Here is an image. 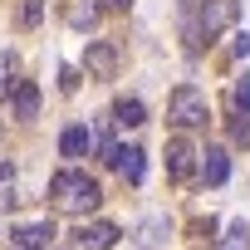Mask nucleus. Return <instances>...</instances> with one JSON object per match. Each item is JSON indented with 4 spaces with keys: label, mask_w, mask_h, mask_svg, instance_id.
<instances>
[{
    "label": "nucleus",
    "mask_w": 250,
    "mask_h": 250,
    "mask_svg": "<svg viewBox=\"0 0 250 250\" xmlns=\"http://www.w3.org/2000/svg\"><path fill=\"white\" fill-rule=\"evenodd\" d=\"M98 201H103V191H98V182H93L88 172H79V167L54 172V182H49V206H54V211H64V216H88V211H98Z\"/></svg>",
    "instance_id": "1"
},
{
    "label": "nucleus",
    "mask_w": 250,
    "mask_h": 250,
    "mask_svg": "<svg viewBox=\"0 0 250 250\" xmlns=\"http://www.w3.org/2000/svg\"><path fill=\"white\" fill-rule=\"evenodd\" d=\"M191 15H196V35L211 40V35L235 30V20H240V0H196Z\"/></svg>",
    "instance_id": "2"
},
{
    "label": "nucleus",
    "mask_w": 250,
    "mask_h": 250,
    "mask_svg": "<svg viewBox=\"0 0 250 250\" xmlns=\"http://www.w3.org/2000/svg\"><path fill=\"white\" fill-rule=\"evenodd\" d=\"M167 113H172V123H177V128H206V118H211V108H206V93H201V88H191V83L172 88V103H167Z\"/></svg>",
    "instance_id": "3"
},
{
    "label": "nucleus",
    "mask_w": 250,
    "mask_h": 250,
    "mask_svg": "<svg viewBox=\"0 0 250 250\" xmlns=\"http://www.w3.org/2000/svg\"><path fill=\"white\" fill-rule=\"evenodd\" d=\"M83 69H88L93 79H118V49H113L108 40H93V44L83 49Z\"/></svg>",
    "instance_id": "4"
},
{
    "label": "nucleus",
    "mask_w": 250,
    "mask_h": 250,
    "mask_svg": "<svg viewBox=\"0 0 250 250\" xmlns=\"http://www.w3.org/2000/svg\"><path fill=\"white\" fill-rule=\"evenodd\" d=\"M113 167H118V177L128 182V187H138L143 172H147V152H143V147H118V152H113Z\"/></svg>",
    "instance_id": "5"
},
{
    "label": "nucleus",
    "mask_w": 250,
    "mask_h": 250,
    "mask_svg": "<svg viewBox=\"0 0 250 250\" xmlns=\"http://www.w3.org/2000/svg\"><path fill=\"white\" fill-rule=\"evenodd\" d=\"M118 235H123V230H118L113 221H88V226L79 230V245H83V250H113Z\"/></svg>",
    "instance_id": "6"
},
{
    "label": "nucleus",
    "mask_w": 250,
    "mask_h": 250,
    "mask_svg": "<svg viewBox=\"0 0 250 250\" xmlns=\"http://www.w3.org/2000/svg\"><path fill=\"white\" fill-rule=\"evenodd\" d=\"M191 157H196L191 143H187V138H172V143H167V177H172V182H187V177H191Z\"/></svg>",
    "instance_id": "7"
},
{
    "label": "nucleus",
    "mask_w": 250,
    "mask_h": 250,
    "mask_svg": "<svg viewBox=\"0 0 250 250\" xmlns=\"http://www.w3.org/2000/svg\"><path fill=\"white\" fill-rule=\"evenodd\" d=\"M230 177V157H226V147H206L201 152V182L206 187H221Z\"/></svg>",
    "instance_id": "8"
},
{
    "label": "nucleus",
    "mask_w": 250,
    "mask_h": 250,
    "mask_svg": "<svg viewBox=\"0 0 250 250\" xmlns=\"http://www.w3.org/2000/svg\"><path fill=\"white\" fill-rule=\"evenodd\" d=\"M54 235H59V230H54V221L25 226V230H15V250H44V245H49Z\"/></svg>",
    "instance_id": "9"
},
{
    "label": "nucleus",
    "mask_w": 250,
    "mask_h": 250,
    "mask_svg": "<svg viewBox=\"0 0 250 250\" xmlns=\"http://www.w3.org/2000/svg\"><path fill=\"white\" fill-rule=\"evenodd\" d=\"M88 147H93V133L83 128V123H74V128L59 133V152H64V157H83Z\"/></svg>",
    "instance_id": "10"
},
{
    "label": "nucleus",
    "mask_w": 250,
    "mask_h": 250,
    "mask_svg": "<svg viewBox=\"0 0 250 250\" xmlns=\"http://www.w3.org/2000/svg\"><path fill=\"white\" fill-rule=\"evenodd\" d=\"M113 123H123V128H143V123H147V108H143V98H118V108H113Z\"/></svg>",
    "instance_id": "11"
},
{
    "label": "nucleus",
    "mask_w": 250,
    "mask_h": 250,
    "mask_svg": "<svg viewBox=\"0 0 250 250\" xmlns=\"http://www.w3.org/2000/svg\"><path fill=\"white\" fill-rule=\"evenodd\" d=\"M35 113H40V88L30 79H20L15 83V118H35Z\"/></svg>",
    "instance_id": "12"
},
{
    "label": "nucleus",
    "mask_w": 250,
    "mask_h": 250,
    "mask_svg": "<svg viewBox=\"0 0 250 250\" xmlns=\"http://www.w3.org/2000/svg\"><path fill=\"white\" fill-rule=\"evenodd\" d=\"M230 118H235V123H245V118H250V74L230 83Z\"/></svg>",
    "instance_id": "13"
},
{
    "label": "nucleus",
    "mask_w": 250,
    "mask_h": 250,
    "mask_svg": "<svg viewBox=\"0 0 250 250\" xmlns=\"http://www.w3.org/2000/svg\"><path fill=\"white\" fill-rule=\"evenodd\" d=\"M162 230H167V221H162V216H147V221L138 226V245H143V250H157V245H162Z\"/></svg>",
    "instance_id": "14"
},
{
    "label": "nucleus",
    "mask_w": 250,
    "mask_h": 250,
    "mask_svg": "<svg viewBox=\"0 0 250 250\" xmlns=\"http://www.w3.org/2000/svg\"><path fill=\"white\" fill-rule=\"evenodd\" d=\"M69 25H74V30H93V25H98V5H74V10H69Z\"/></svg>",
    "instance_id": "15"
},
{
    "label": "nucleus",
    "mask_w": 250,
    "mask_h": 250,
    "mask_svg": "<svg viewBox=\"0 0 250 250\" xmlns=\"http://www.w3.org/2000/svg\"><path fill=\"white\" fill-rule=\"evenodd\" d=\"M226 250H250V226H245V221H235V226L226 230Z\"/></svg>",
    "instance_id": "16"
},
{
    "label": "nucleus",
    "mask_w": 250,
    "mask_h": 250,
    "mask_svg": "<svg viewBox=\"0 0 250 250\" xmlns=\"http://www.w3.org/2000/svg\"><path fill=\"white\" fill-rule=\"evenodd\" d=\"M20 20H25V25L35 30V25L44 20V0H25V10H20Z\"/></svg>",
    "instance_id": "17"
},
{
    "label": "nucleus",
    "mask_w": 250,
    "mask_h": 250,
    "mask_svg": "<svg viewBox=\"0 0 250 250\" xmlns=\"http://www.w3.org/2000/svg\"><path fill=\"white\" fill-rule=\"evenodd\" d=\"M10 74H15V54H0V98L10 93Z\"/></svg>",
    "instance_id": "18"
},
{
    "label": "nucleus",
    "mask_w": 250,
    "mask_h": 250,
    "mask_svg": "<svg viewBox=\"0 0 250 250\" xmlns=\"http://www.w3.org/2000/svg\"><path fill=\"white\" fill-rule=\"evenodd\" d=\"M59 88L74 93V88H79V74H74V69H59Z\"/></svg>",
    "instance_id": "19"
},
{
    "label": "nucleus",
    "mask_w": 250,
    "mask_h": 250,
    "mask_svg": "<svg viewBox=\"0 0 250 250\" xmlns=\"http://www.w3.org/2000/svg\"><path fill=\"white\" fill-rule=\"evenodd\" d=\"M230 49H235V59H245V54H250V35H235V44H230Z\"/></svg>",
    "instance_id": "20"
},
{
    "label": "nucleus",
    "mask_w": 250,
    "mask_h": 250,
    "mask_svg": "<svg viewBox=\"0 0 250 250\" xmlns=\"http://www.w3.org/2000/svg\"><path fill=\"white\" fill-rule=\"evenodd\" d=\"M108 5H113V10H128V5H133V0H108Z\"/></svg>",
    "instance_id": "21"
}]
</instances>
